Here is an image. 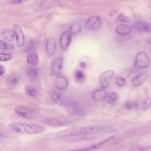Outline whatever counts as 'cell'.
Wrapping results in <instances>:
<instances>
[{
    "label": "cell",
    "mask_w": 151,
    "mask_h": 151,
    "mask_svg": "<svg viewBox=\"0 0 151 151\" xmlns=\"http://www.w3.org/2000/svg\"><path fill=\"white\" fill-rule=\"evenodd\" d=\"M109 127L106 125H96L79 127L67 129L58 133V137L75 136L86 135L101 131Z\"/></svg>",
    "instance_id": "cell-1"
},
{
    "label": "cell",
    "mask_w": 151,
    "mask_h": 151,
    "mask_svg": "<svg viewBox=\"0 0 151 151\" xmlns=\"http://www.w3.org/2000/svg\"><path fill=\"white\" fill-rule=\"evenodd\" d=\"M13 132L23 134H32L40 133L45 130L44 127L35 124L24 123H14L10 125Z\"/></svg>",
    "instance_id": "cell-2"
},
{
    "label": "cell",
    "mask_w": 151,
    "mask_h": 151,
    "mask_svg": "<svg viewBox=\"0 0 151 151\" xmlns=\"http://www.w3.org/2000/svg\"><path fill=\"white\" fill-rule=\"evenodd\" d=\"M49 95L55 103L60 105L71 108L78 106V103L77 101L70 99L56 92H51Z\"/></svg>",
    "instance_id": "cell-3"
},
{
    "label": "cell",
    "mask_w": 151,
    "mask_h": 151,
    "mask_svg": "<svg viewBox=\"0 0 151 151\" xmlns=\"http://www.w3.org/2000/svg\"><path fill=\"white\" fill-rule=\"evenodd\" d=\"M149 63L148 55L145 52L142 51L139 52L136 55L134 65L137 68H145L148 66Z\"/></svg>",
    "instance_id": "cell-4"
},
{
    "label": "cell",
    "mask_w": 151,
    "mask_h": 151,
    "mask_svg": "<svg viewBox=\"0 0 151 151\" xmlns=\"http://www.w3.org/2000/svg\"><path fill=\"white\" fill-rule=\"evenodd\" d=\"M16 114L21 117L27 118H33L35 116V112L30 108L19 106L16 107L14 109Z\"/></svg>",
    "instance_id": "cell-5"
},
{
    "label": "cell",
    "mask_w": 151,
    "mask_h": 151,
    "mask_svg": "<svg viewBox=\"0 0 151 151\" xmlns=\"http://www.w3.org/2000/svg\"><path fill=\"white\" fill-rule=\"evenodd\" d=\"M114 75V71L111 70H106L102 73L100 76V83L101 86L105 88H108Z\"/></svg>",
    "instance_id": "cell-6"
},
{
    "label": "cell",
    "mask_w": 151,
    "mask_h": 151,
    "mask_svg": "<svg viewBox=\"0 0 151 151\" xmlns=\"http://www.w3.org/2000/svg\"><path fill=\"white\" fill-rule=\"evenodd\" d=\"M102 23L101 17L99 16H93L89 17L86 22V27L93 30L98 29Z\"/></svg>",
    "instance_id": "cell-7"
},
{
    "label": "cell",
    "mask_w": 151,
    "mask_h": 151,
    "mask_svg": "<svg viewBox=\"0 0 151 151\" xmlns=\"http://www.w3.org/2000/svg\"><path fill=\"white\" fill-rule=\"evenodd\" d=\"M13 29L17 45L20 47H22L24 42V36L21 28L18 25L14 24L13 27Z\"/></svg>",
    "instance_id": "cell-8"
},
{
    "label": "cell",
    "mask_w": 151,
    "mask_h": 151,
    "mask_svg": "<svg viewBox=\"0 0 151 151\" xmlns=\"http://www.w3.org/2000/svg\"><path fill=\"white\" fill-rule=\"evenodd\" d=\"M72 33L70 31H66L61 36L60 44L61 48L66 50L68 47L72 40Z\"/></svg>",
    "instance_id": "cell-9"
},
{
    "label": "cell",
    "mask_w": 151,
    "mask_h": 151,
    "mask_svg": "<svg viewBox=\"0 0 151 151\" xmlns=\"http://www.w3.org/2000/svg\"><path fill=\"white\" fill-rule=\"evenodd\" d=\"M54 84L56 88L60 90H64L68 87V81L65 76L59 75L54 80Z\"/></svg>",
    "instance_id": "cell-10"
},
{
    "label": "cell",
    "mask_w": 151,
    "mask_h": 151,
    "mask_svg": "<svg viewBox=\"0 0 151 151\" xmlns=\"http://www.w3.org/2000/svg\"><path fill=\"white\" fill-rule=\"evenodd\" d=\"M56 49V43L55 39L52 37H49L46 39V49L47 53L52 56L54 54Z\"/></svg>",
    "instance_id": "cell-11"
},
{
    "label": "cell",
    "mask_w": 151,
    "mask_h": 151,
    "mask_svg": "<svg viewBox=\"0 0 151 151\" xmlns=\"http://www.w3.org/2000/svg\"><path fill=\"white\" fill-rule=\"evenodd\" d=\"M132 30V26L125 24H119L115 28L116 32L122 35H125L129 34Z\"/></svg>",
    "instance_id": "cell-12"
},
{
    "label": "cell",
    "mask_w": 151,
    "mask_h": 151,
    "mask_svg": "<svg viewBox=\"0 0 151 151\" xmlns=\"http://www.w3.org/2000/svg\"><path fill=\"white\" fill-rule=\"evenodd\" d=\"M147 77V74L145 73H139L133 78L132 79L133 83L135 86H139L145 82Z\"/></svg>",
    "instance_id": "cell-13"
},
{
    "label": "cell",
    "mask_w": 151,
    "mask_h": 151,
    "mask_svg": "<svg viewBox=\"0 0 151 151\" xmlns=\"http://www.w3.org/2000/svg\"><path fill=\"white\" fill-rule=\"evenodd\" d=\"M138 30L142 32H151V24L144 22H139L134 25Z\"/></svg>",
    "instance_id": "cell-14"
},
{
    "label": "cell",
    "mask_w": 151,
    "mask_h": 151,
    "mask_svg": "<svg viewBox=\"0 0 151 151\" xmlns=\"http://www.w3.org/2000/svg\"><path fill=\"white\" fill-rule=\"evenodd\" d=\"M45 121L47 124L54 126H65L70 124V123L68 122L55 118L47 119Z\"/></svg>",
    "instance_id": "cell-15"
},
{
    "label": "cell",
    "mask_w": 151,
    "mask_h": 151,
    "mask_svg": "<svg viewBox=\"0 0 151 151\" xmlns=\"http://www.w3.org/2000/svg\"><path fill=\"white\" fill-rule=\"evenodd\" d=\"M63 58H59L57 59L54 63L52 67V72L55 76L59 75L62 68Z\"/></svg>",
    "instance_id": "cell-16"
},
{
    "label": "cell",
    "mask_w": 151,
    "mask_h": 151,
    "mask_svg": "<svg viewBox=\"0 0 151 151\" xmlns=\"http://www.w3.org/2000/svg\"><path fill=\"white\" fill-rule=\"evenodd\" d=\"M1 36L9 41H13L15 37L14 31L10 29H6L3 31L1 33Z\"/></svg>",
    "instance_id": "cell-17"
},
{
    "label": "cell",
    "mask_w": 151,
    "mask_h": 151,
    "mask_svg": "<svg viewBox=\"0 0 151 151\" xmlns=\"http://www.w3.org/2000/svg\"><path fill=\"white\" fill-rule=\"evenodd\" d=\"M106 92L103 89H99L94 91L92 94V98L96 100H101L104 99Z\"/></svg>",
    "instance_id": "cell-18"
},
{
    "label": "cell",
    "mask_w": 151,
    "mask_h": 151,
    "mask_svg": "<svg viewBox=\"0 0 151 151\" xmlns=\"http://www.w3.org/2000/svg\"><path fill=\"white\" fill-rule=\"evenodd\" d=\"M38 71L37 69L33 67L29 68L26 71V75L28 78L31 80H35L38 76Z\"/></svg>",
    "instance_id": "cell-19"
},
{
    "label": "cell",
    "mask_w": 151,
    "mask_h": 151,
    "mask_svg": "<svg viewBox=\"0 0 151 151\" xmlns=\"http://www.w3.org/2000/svg\"><path fill=\"white\" fill-rule=\"evenodd\" d=\"M75 81L78 83H83L86 79V75L82 71L77 70L74 74Z\"/></svg>",
    "instance_id": "cell-20"
},
{
    "label": "cell",
    "mask_w": 151,
    "mask_h": 151,
    "mask_svg": "<svg viewBox=\"0 0 151 151\" xmlns=\"http://www.w3.org/2000/svg\"><path fill=\"white\" fill-rule=\"evenodd\" d=\"M27 62L32 65H37L39 62V59L37 55L34 53H32L27 55L26 58Z\"/></svg>",
    "instance_id": "cell-21"
},
{
    "label": "cell",
    "mask_w": 151,
    "mask_h": 151,
    "mask_svg": "<svg viewBox=\"0 0 151 151\" xmlns=\"http://www.w3.org/2000/svg\"><path fill=\"white\" fill-rule=\"evenodd\" d=\"M118 96L117 94L114 92L106 93L104 99L109 104H111L116 101Z\"/></svg>",
    "instance_id": "cell-22"
},
{
    "label": "cell",
    "mask_w": 151,
    "mask_h": 151,
    "mask_svg": "<svg viewBox=\"0 0 151 151\" xmlns=\"http://www.w3.org/2000/svg\"><path fill=\"white\" fill-rule=\"evenodd\" d=\"M113 137H111L107 139H106L101 142H100L97 143L95 144L89 146L88 147H86L80 149L78 150H90L94 149L98 147L104 143L109 142L110 140L113 139Z\"/></svg>",
    "instance_id": "cell-23"
},
{
    "label": "cell",
    "mask_w": 151,
    "mask_h": 151,
    "mask_svg": "<svg viewBox=\"0 0 151 151\" xmlns=\"http://www.w3.org/2000/svg\"><path fill=\"white\" fill-rule=\"evenodd\" d=\"M82 25L79 23H75L72 25L70 27V31L74 35L79 33L82 29Z\"/></svg>",
    "instance_id": "cell-24"
},
{
    "label": "cell",
    "mask_w": 151,
    "mask_h": 151,
    "mask_svg": "<svg viewBox=\"0 0 151 151\" xmlns=\"http://www.w3.org/2000/svg\"><path fill=\"white\" fill-rule=\"evenodd\" d=\"M25 93L28 95L31 96H35L37 94V90L33 87L27 86L25 88Z\"/></svg>",
    "instance_id": "cell-25"
},
{
    "label": "cell",
    "mask_w": 151,
    "mask_h": 151,
    "mask_svg": "<svg viewBox=\"0 0 151 151\" xmlns=\"http://www.w3.org/2000/svg\"><path fill=\"white\" fill-rule=\"evenodd\" d=\"M14 47L12 45L7 43L0 40V49H1L12 50L14 49Z\"/></svg>",
    "instance_id": "cell-26"
},
{
    "label": "cell",
    "mask_w": 151,
    "mask_h": 151,
    "mask_svg": "<svg viewBox=\"0 0 151 151\" xmlns=\"http://www.w3.org/2000/svg\"><path fill=\"white\" fill-rule=\"evenodd\" d=\"M35 42L32 39L28 40L26 42L24 48V51L28 52L32 50L35 46Z\"/></svg>",
    "instance_id": "cell-27"
},
{
    "label": "cell",
    "mask_w": 151,
    "mask_h": 151,
    "mask_svg": "<svg viewBox=\"0 0 151 151\" xmlns=\"http://www.w3.org/2000/svg\"><path fill=\"white\" fill-rule=\"evenodd\" d=\"M71 108V111L73 114L81 116H83L85 115L84 111L78 106Z\"/></svg>",
    "instance_id": "cell-28"
},
{
    "label": "cell",
    "mask_w": 151,
    "mask_h": 151,
    "mask_svg": "<svg viewBox=\"0 0 151 151\" xmlns=\"http://www.w3.org/2000/svg\"><path fill=\"white\" fill-rule=\"evenodd\" d=\"M151 104V99L147 98L145 99L141 104V108L142 109L145 110L148 109Z\"/></svg>",
    "instance_id": "cell-29"
},
{
    "label": "cell",
    "mask_w": 151,
    "mask_h": 151,
    "mask_svg": "<svg viewBox=\"0 0 151 151\" xmlns=\"http://www.w3.org/2000/svg\"><path fill=\"white\" fill-rule=\"evenodd\" d=\"M12 57L11 54H6L1 53L0 54V60L1 62H5L11 60Z\"/></svg>",
    "instance_id": "cell-30"
},
{
    "label": "cell",
    "mask_w": 151,
    "mask_h": 151,
    "mask_svg": "<svg viewBox=\"0 0 151 151\" xmlns=\"http://www.w3.org/2000/svg\"><path fill=\"white\" fill-rule=\"evenodd\" d=\"M118 19L120 22H129L131 20L130 17L126 16L123 13H121L119 14Z\"/></svg>",
    "instance_id": "cell-31"
},
{
    "label": "cell",
    "mask_w": 151,
    "mask_h": 151,
    "mask_svg": "<svg viewBox=\"0 0 151 151\" xmlns=\"http://www.w3.org/2000/svg\"><path fill=\"white\" fill-rule=\"evenodd\" d=\"M116 82L117 85L122 86L125 84L126 82L124 78L121 77H118L116 78Z\"/></svg>",
    "instance_id": "cell-32"
},
{
    "label": "cell",
    "mask_w": 151,
    "mask_h": 151,
    "mask_svg": "<svg viewBox=\"0 0 151 151\" xmlns=\"http://www.w3.org/2000/svg\"><path fill=\"white\" fill-rule=\"evenodd\" d=\"M137 106V102L132 101H127L126 104V106L128 109H132L134 107Z\"/></svg>",
    "instance_id": "cell-33"
},
{
    "label": "cell",
    "mask_w": 151,
    "mask_h": 151,
    "mask_svg": "<svg viewBox=\"0 0 151 151\" xmlns=\"http://www.w3.org/2000/svg\"><path fill=\"white\" fill-rule=\"evenodd\" d=\"M8 81L10 85L14 86L17 84L18 79L16 77H12L9 79Z\"/></svg>",
    "instance_id": "cell-34"
},
{
    "label": "cell",
    "mask_w": 151,
    "mask_h": 151,
    "mask_svg": "<svg viewBox=\"0 0 151 151\" xmlns=\"http://www.w3.org/2000/svg\"><path fill=\"white\" fill-rule=\"evenodd\" d=\"M22 0H9V3L12 4H19L22 1Z\"/></svg>",
    "instance_id": "cell-35"
},
{
    "label": "cell",
    "mask_w": 151,
    "mask_h": 151,
    "mask_svg": "<svg viewBox=\"0 0 151 151\" xmlns=\"http://www.w3.org/2000/svg\"><path fill=\"white\" fill-rule=\"evenodd\" d=\"M4 72V67L1 65H0V75H2Z\"/></svg>",
    "instance_id": "cell-36"
},
{
    "label": "cell",
    "mask_w": 151,
    "mask_h": 151,
    "mask_svg": "<svg viewBox=\"0 0 151 151\" xmlns=\"http://www.w3.org/2000/svg\"><path fill=\"white\" fill-rule=\"evenodd\" d=\"M117 12V10H114L111 11L109 14V15L110 16H113L116 15Z\"/></svg>",
    "instance_id": "cell-37"
},
{
    "label": "cell",
    "mask_w": 151,
    "mask_h": 151,
    "mask_svg": "<svg viewBox=\"0 0 151 151\" xmlns=\"http://www.w3.org/2000/svg\"><path fill=\"white\" fill-rule=\"evenodd\" d=\"M79 66L82 68H86V63L83 62H80L79 64Z\"/></svg>",
    "instance_id": "cell-38"
},
{
    "label": "cell",
    "mask_w": 151,
    "mask_h": 151,
    "mask_svg": "<svg viewBox=\"0 0 151 151\" xmlns=\"http://www.w3.org/2000/svg\"><path fill=\"white\" fill-rule=\"evenodd\" d=\"M5 135L2 133L0 132V141H3L6 138Z\"/></svg>",
    "instance_id": "cell-39"
},
{
    "label": "cell",
    "mask_w": 151,
    "mask_h": 151,
    "mask_svg": "<svg viewBox=\"0 0 151 151\" xmlns=\"http://www.w3.org/2000/svg\"></svg>",
    "instance_id": "cell-40"
}]
</instances>
